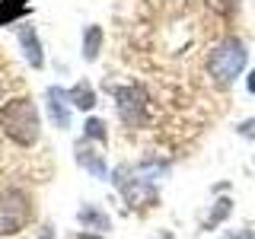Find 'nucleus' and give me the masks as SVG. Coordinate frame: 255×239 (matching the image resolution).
<instances>
[{
	"mask_svg": "<svg viewBox=\"0 0 255 239\" xmlns=\"http://www.w3.org/2000/svg\"><path fill=\"white\" fill-rule=\"evenodd\" d=\"M246 90L255 96V70H249V77H246Z\"/></svg>",
	"mask_w": 255,
	"mask_h": 239,
	"instance_id": "nucleus-19",
	"label": "nucleus"
},
{
	"mask_svg": "<svg viewBox=\"0 0 255 239\" xmlns=\"http://www.w3.org/2000/svg\"><path fill=\"white\" fill-rule=\"evenodd\" d=\"M16 42L22 48V58H26L32 67H42L45 64V51H42V38H38V32L29 26V22H19V29H16Z\"/></svg>",
	"mask_w": 255,
	"mask_h": 239,
	"instance_id": "nucleus-8",
	"label": "nucleus"
},
{
	"mask_svg": "<svg viewBox=\"0 0 255 239\" xmlns=\"http://www.w3.org/2000/svg\"><path fill=\"white\" fill-rule=\"evenodd\" d=\"M115 96V112L122 118L125 127H143L147 124V115H150V96L140 83H125V86H115L112 90Z\"/></svg>",
	"mask_w": 255,
	"mask_h": 239,
	"instance_id": "nucleus-5",
	"label": "nucleus"
},
{
	"mask_svg": "<svg viewBox=\"0 0 255 239\" xmlns=\"http://www.w3.org/2000/svg\"><path fill=\"white\" fill-rule=\"evenodd\" d=\"M35 220V198L19 185L0 188V236H19Z\"/></svg>",
	"mask_w": 255,
	"mask_h": 239,
	"instance_id": "nucleus-3",
	"label": "nucleus"
},
{
	"mask_svg": "<svg viewBox=\"0 0 255 239\" xmlns=\"http://www.w3.org/2000/svg\"><path fill=\"white\" fill-rule=\"evenodd\" d=\"M236 134L246 140H255V118H243V121L236 124Z\"/></svg>",
	"mask_w": 255,
	"mask_h": 239,
	"instance_id": "nucleus-16",
	"label": "nucleus"
},
{
	"mask_svg": "<svg viewBox=\"0 0 255 239\" xmlns=\"http://www.w3.org/2000/svg\"><path fill=\"white\" fill-rule=\"evenodd\" d=\"M246 61H249V48L239 42L236 35H230L211 48V54H207V74H211V80L217 86L227 90V86H233L243 77Z\"/></svg>",
	"mask_w": 255,
	"mask_h": 239,
	"instance_id": "nucleus-2",
	"label": "nucleus"
},
{
	"mask_svg": "<svg viewBox=\"0 0 255 239\" xmlns=\"http://www.w3.org/2000/svg\"><path fill=\"white\" fill-rule=\"evenodd\" d=\"M109 182L118 188V195L125 198V204L131 207V211H147V207L156 204L159 191H156V182L147 179V175H140L134 166H115V169L109 172Z\"/></svg>",
	"mask_w": 255,
	"mask_h": 239,
	"instance_id": "nucleus-4",
	"label": "nucleus"
},
{
	"mask_svg": "<svg viewBox=\"0 0 255 239\" xmlns=\"http://www.w3.org/2000/svg\"><path fill=\"white\" fill-rule=\"evenodd\" d=\"M83 140H96V143H106L109 140V124L102 121V118L90 115L83 121Z\"/></svg>",
	"mask_w": 255,
	"mask_h": 239,
	"instance_id": "nucleus-14",
	"label": "nucleus"
},
{
	"mask_svg": "<svg viewBox=\"0 0 255 239\" xmlns=\"http://www.w3.org/2000/svg\"><path fill=\"white\" fill-rule=\"evenodd\" d=\"M29 13L32 0H0V26H19V19Z\"/></svg>",
	"mask_w": 255,
	"mask_h": 239,
	"instance_id": "nucleus-12",
	"label": "nucleus"
},
{
	"mask_svg": "<svg viewBox=\"0 0 255 239\" xmlns=\"http://www.w3.org/2000/svg\"><path fill=\"white\" fill-rule=\"evenodd\" d=\"M38 239H54V227H51V223H45V227H42V233H38Z\"/></svg>",
	"mask_w": 255,
	"mask_h": 239,
	"instance_id": "nucleus-18",
	"label": "nucleus"
},
{
	"mask_svg": "<svg viewBox=\"0 0 255 239\" xmlns=\"http://www.w3.org/2000/svg\"><path fill=\"white\" fill-rule=\"evenodd\" d=\"M102 42H106V32H102V26H86L83 29V42H80V54H83V61L86 64H93L96 58H99V51H102Z\"/></svg>",
	"mask_w": 255,
	"mask_h": 239,
	"instance_id": "nucleus-11",
	"label": "nucleus"
},
{
	"mask_svg": "<svg viewBox=\"0 0 255 239\" xmlns=\"http://www.w3.org/2000/svg\"><path fill=\"white\" fill-rule=\"evenodd\" d=\"M223 239H252V233L249 230H236V233H227Z\"/></svg>",
	"mask_w": 255,
	"mask_h": 239,
	"instance_id": "nucleus-17",
	"label": "nucleus"
},
{
	"mask_svg": "<svg viewBox=\"0 0 255 239\" xmlns=\"http://www.w3.org/2000/svg\"><path fill=\"white\" fill-rule=\"evenodd\" d=\"M233 214V201L230 198H220V201H214V207H211V214L201 220V230H217L223 220Z\"/></svg>",
	"mask_w": 255,
	"mask_h": 239,
	"instance_id": "nucleus-13",
	"label": "nucleus"
},
{
	"mask_svg": "<svg viewBox=\"0 0 255 239\" xmlns=\"http://www.w3.org/2000/svg\"><path fill=\"white\" fill-rule=\"evenodd\" d=\"M67 99H70V106H74V112H93L96 102H99L96 99V86L90 80H77L67 90Z\"/></svg>",
	"mask_w": 255,
	"mask_h": 239,
	"instance_id": "nucleus-10",
	"label": "nucleus"
},
{
	"mask_svg": "<svg viewBox=\"0 0 255 239\" xmlns=\"http://www.w3.org/2000/svg\"><path fill=\"white\" fill-rule=\"evenodd\" d=\"M77 239H102V236H99V233H80Z\"/></svg>",
	"mask_w": 255,
	"mask_h": 239,
	"instance_id": "nucleus-20",
	"label": "nucleus"
},
{
	"mask_svg": "<svg viewBox=\"0 0 255 239\" xmlns=\"http://www.w3.org/2000/svg\"><path fill=\"white\" fill-rule=\"evenodd\" d=\"M207 10H214L217 16H223V19H230L236 10H239V0H204Z\"/></svg>",
	"mask_w": 255,
	"mask_h": 239,
	"instance_id": "nucleus-15",
	"label": "nucleus"
},
{
	"mask_svg": "<svg viewBox=\"0 0 255 239\" xmlns=\"http://www.w3.org/2000/svg\"><path fill=\"white\" fill-rule=\"evenodd\" d=\"M74 159H77L80 169H86V172L93 175V179L109 182V163H106V156H102L96 147H90V140H77V147H74Z\"/></svg>",
	"mask_w": 255,
	"mask_h": 239,
	"instance_id": "nucleus-7",
	"label": "nucleus"
},
{
	"mask_svg": "<svg viewBox=\"0 0 255 239\" xmlns=\"http://www.w3.org/2000/svg\"><path fill=\"white\" fill-rule=\"evenodd\" d=\"M0 131L6 140H13L16 147L29 150L35 147L42 137V112H38L32 96H13L0 109Z\"/></svg>",
	"mask_w": 255,
	"mask_h": 239,
	"instance_id": "nucleus-1",
	"label": "nucleus"
},
{
	"mask_svg": "<svg viewBox=\"0 0 255 239\" xmlns=\"http://www.w3.org/2000/svg\"><path fill=\"white\" fill-rule=\"evenodd\" d=\"M77 223L86 230V233H106V230H112V217L99 204H83L77 211Z\"/></svg>",
	"mask_w": 255,
	"mask_h": 239,
	"instance_id": "nucleus-9",
	"label": "nucleus"
},
{
	"mask_svg": "<svg viewBox=\"0 0 255 239\" xmlns=\"http://www.w3.org/2000/svg\"><path fill=\"white\" fill-rule=\"evenodd\" d=\"M45 112H48L51 127L67 131V127H70V115H74V106H70V99H67V90H61V86H48V90H45Z\"/></svg>",
	"mask_w": 255,
	"mask_h": 239,
	"instance_id": "nucleus-6",
	"label": "nucleus"
},
{
	"mask_svg": "<svg viewBox=\"0 0 255 239\" xmlns=\"http://www.w3.org/2000/svg\"><path fill=\"white\" fill-rule=\"evenodd\" d=\"M153 239H172V233H159V236H153Z\"/></svg>",
	"mask_w": 255,
	"mask_h": 239,
	"instance_id": "nucleus-21",
	"label": "nucleus"
}]
</instances>
